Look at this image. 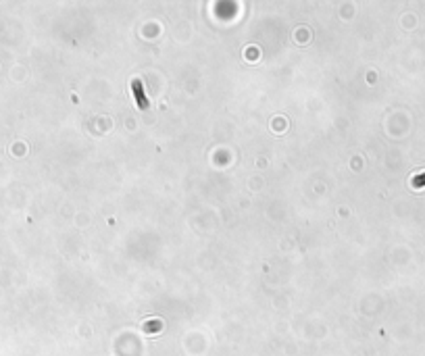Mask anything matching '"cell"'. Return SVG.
I'll return each mask as SVG.
<instances>
[{
    "label": "cell",
    "mask_w": 425,
    "mask_h": 356,
    "mask_svg": "<svg viewBox=\"0 0 425 356\" xmlns=\"http://www.w3.org/2000/svg\"><path fill=\"white\" fill-rule=\"evenodd\" d=\"M134 92H136V98H138V106H140V109H148V100L144 96V92H142V84H140V81H134Z\"/></svg>",
    "instance_id": "obj_1"
}]
</instances>
